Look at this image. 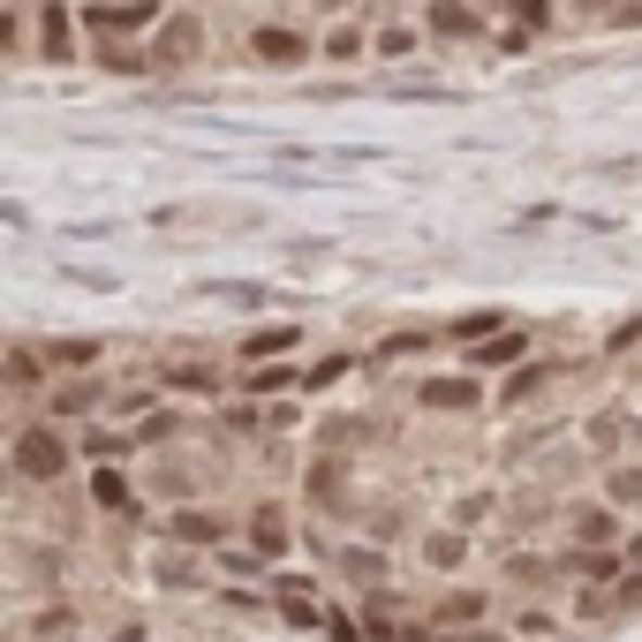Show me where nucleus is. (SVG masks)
<instances>
[{
	"instance_id": "obj_1",
	"label": "nucleus",
	"mask_w": 642,
	"mask_h": 642,
	"mask_svg": "<svg viewBox=\"0 0 642 642\" xmlns=\"http://www.w3.org/2000/svg\"><path fill=\"white\" fill-rule=\"evenodd\" d=\"M15 462H23L30 477H53V469H61V439H53V431H23V439H15Z\"/></svg>"
},
{
	"instance_id": "obj_3",
	"label": "nucleus",
	"mask_w": 642,
	"mask_h": 642,
	"mask_svg": "<svg viewBox=\"0 0 642 642\" xmlns=\"http://www.w3.org/2000/svg\"><path fill=\"white\" fill-rule=\"evenodd\" d=\"M160 53H166V61H189V53H197V23H166Z\"/></svg>"
},
{
	"instance_id": "obj_2",
	"label": "nucleus",
	"mask_w": 642,
	"mask_h": 642,
	"mask_svg": "<svg viewBox=\"0 0 642 642\" xmlns=\"http://www.w3.org/2000/svg\"><path fill=\"white\" fill-rule=\"evenodd\" d=\"M257 53L265 61H303V38L295 30H257Z\"/></svg>"
}]
</instances>
